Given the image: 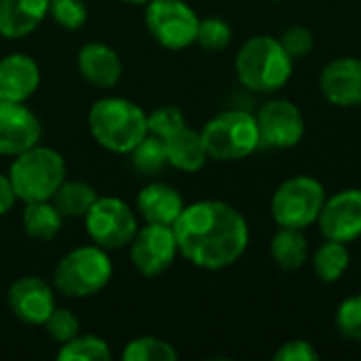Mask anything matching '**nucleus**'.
<instances>
[{
  "mask_svg": "<svg viewBox=\"0 0 361 361\" xmlns=\"http://www.w3.org/2000/svg\"><path fill=\"white\" fill-rule=\"evenodd\" d=\"M180 256L203 271L233 267L250 245L245 216L226 201L203 199L186 205L173 224Z\"/></svg>",
  "mask_w": 361,
  "mask_h": 361,
  "instance_id": "obj_1",
  "label": "nucleus"
},
{
  "mask_svg": "<svg viewBox=\"0 0 361 361\" xmlns=\"http://www.w3.org/2000/svg\"><path fill=\"white\" fill-rule=\"evenodd\" d=\"M93 140L114 154H129L148 135V114L127 97H102L87 114Z\"/></svg>",
  "mask_w": 361,
  "mask_h": 361,
  "instance_id": "obj_2",
  "label": "nucleus"
},
{
  "mask_svg": "<svg viewBox=\"0 0 361 361\" xmlns=\"http://www.w3.org/2000/svg\"><path fill=\"white\" fill-rule=\"evenodd\" d=\"M235 72L247 91L271 95L292 78L294 59L286 53L279 38L256 34L241 44L235 57Z\"/></svg>",
  "mask_w": 361,
  "mask_h": 361,
  "instance_id": "obj_3",
  "label": "nucleus"
},
{
  "mask_svg": "<svg viewBox=\"0 0 361 361\" xmlns=\"http://www.w3.org/2000/svg\"><path fill=\"white\" fill-rule=\"evenodd\" d=\"M13 159L8 180L17 201H49L66 180V161L55 148L36 144Z\"/></svg>",
  "mask_w": 361,
  "mask_h": 361,
  "instance_id": "obj_4",
  "label": "nucleus"
},
{
  "mask_svg": "<svg viewBox=\"0 0 361 361\" xmlns=\"http://www.w3.org/2000/svg\"><path fill=\"white\" fill-rule=\"evenodd\" d=\"M112 279L108 250L89 243L70 250L55 267L53 288L68 298H89L99 294Z\"/></svg>",
  "mask_w": 361,
  "mask_h": 361,
  "instance_id": "obj_5",
  "label": "nucleus"
},
{
  "mask_svg": "<svg viewBox=\"0 0 361 361\" xmlns=\"http://www.w3.org/2000/svg\"><path fill=\"white\" fill-rule=\"evenodd\" d=\"M201 137L209 159L220 163L247 159L262 146L256 114L245 110H224L216 114L201 129Z\"/></svg>",
  "mask_w": 361,
  "mask_h": 361,
  "instance_id": "obj_6",
  "label": "nucleus"
},
{
  "mask_svg": "<svg viewBox=\"0 0 361 361\" xmlns=\"http://www.w3.org/2000/svg\"><path fill=\"white\" fill-rule=\"evenodd\" d=\"M328 199L326 186L313 176H294L277 186L271 197V216L277 226L305 231L317 222Z\"/></svg>",
  "mask_w": 361,
  "mask_h": 361,
  "instance_id": "obj_7",
  "label": "nucleus"
},
{
  "mask_svg": "<svg viewBox=\"0 0 361 361\" xmlns=\"http://www.w3.org/2000/svg\"><path fill=\"white\" fill-rule=\"evenodd\" d=\"M201 17L186 0H150L144 4L148 34L169 51H182L197 42Z\"/></svg>",
  "mask_w": 361,
  "mask_h": 361,
  "instance_id": "obj_8",
  "label": "nucleus"
},
{
  "mask_svg": "<svg viewBox=\"0 0 361 361\" xmlns=\"http://www.w3.org/2000/svg\"><path fill=\"white\" fill-rule=\"evenodd\" d=\"M85 231L91 243L104 250L129 247L140 231L137 212L118 197H97L85 216Z\"/></svg>",
  "mask_w": 361,
  "mask_h": 361,
  "instance_id": "obj_9",
  "label": "nucleus"
},
{
  "mask_svg": "<svg viewBox=\"0 0 361 361\" xmlns=\"http://www.w3.org/2000/svg\"><path fill=\"white\" fill-rule=\"evenodd\" d=\"M178 256L176 233L173 226L167 224H144L129 243L131 264L146 279H154L169 271Z\"/></svg>",
  "mask_w": 361,
  "mask_h": 361,
  "instance_id": "obj_10",
  "label": "nucleus"
},
{
  "mask_svg": "<svg viewBox=\"0 0 361 361\" xmlns=\"http://www.w3.org/2000/svg\"><path fill=\"white\" fill-rule=\"evenodd\" d=\"M260 144L277 150L294 148L305 137V116L300 108L283 97L269 99L256 114Z\"/></svg>",
  "mask_w": 361,
  "mask_h": 361,
  "instance_id": "obj_11",
  "label": "nucleus"
},
{
  "mask_svg": "<svg viewBox=\"0 0 361 361\" xmlns=\"http://www.w3.org/2000/svg\"><path fill=\"white\" fill-rule=\"evenodd\" d=\"M324 239L353 243L361 237V188H345L326 199L317 218Z\"/></svg>",
  "mask_w": 361,
  "mask_h": 361,
  "instance_id": "obj_12",
  "label": "nucleus"
},
{
  "mask_svg": "<svg viewBox=\"0 0 361 361\" xmlns=\"http://www.w3.org/2000/svg\"><path fill=\"white\" fill-rule=\"evenodd\" d=\"M6 302L21 324L42 326L55 309V288L42 277L25 275L11 283Z\"/></svg>",
  "mask_w": 361,
  "mask_h": 361,
  "instance_id": "obj_13",
  "label": "nucleus"
},
{
  "mask_svg": "<svg viewBox=\"0 0 361 361\" xmlns=\"http://www.w3.org/2000/svg\"><path fill=\"white\" fill-rule=\"evenodd\" d=\"M42 125L25 102L0 99V157H17L40 144Z\"/></svg>",
  "mask_w": 361,
  "mask_h": 361,
  "instance_id": "obj_14",
  "label": "nucleus"
},
{
  "mask_svg": "<svg viewBox=\"0 0 361 361\" xmlns=\"http://www.w3.org/2000/svg\"><path fill=\"white\" fill-rule=\"evenodd\" d=\"M322 95L338 108L361 106V59L338 57L332 59L319 74Z\"/></svg>",
  "mask_w": 361,
  "mask_h": 361,
  "instance_id": "obj_15",
  "label": "nucleus"
},
{
  "mask_svg": "<svg viewBox=\"0 0 361 361\" xmlns=\"http://www.w3.org/2000/svg\"><path fill=\"white\" fill-rule=\"evenodd\" d=\"M76 68L78 74L97 89H112L123 76V61L118 53L99 40L80 47L76 55Z\"/></svg>",
  "mask_w": 361,
  "mask_h": 361,
  "instance_id": "obj_16",
  "label": "nucleus"
},
{
  "mask_svg": "<svg viewBox=\"0 0 361 361\" xmlns=\"http://www.w3.org/2000/svg\"><path fill=\"white\" fill-rule=\"evenodd\" d=\"M40 87V68L25 53H11L0 59V99L27 102Z\"/></svg>",
  "mask_w": 361,
  "mask_h": 361,
  "instance_id": "obj_17",
  "label": "nucleus"
},
{
  "mask_svg": "<svg viewBox=\"0 0 361 361\" xmlns=\"http://www.w3.org/2000/svg\"><path fill=\"white\" fill-rule=\"evenodd\" d=\"M184 207H186V203H184V197L180 195V190L165 182L146 184L137 192V199H135V212L146 224L173 226Z\"/></svg>",
  "mask_w": 361,
  "mask_h": 361,
  "instance_id": "obj_18",
  "label": "nucleus"
},
{
  "mask_svg": "<svg viewBox=\"0 0 361 361\" xmlns=\"http://www.w3.org/2000/svg\"><path fill=\"white\" fill-rule=\"evenodd\" d=\"M49 17V0H0V36H30Z\"/></svg>",
  "mask_w": 361,
  "mask_h": 361,
  "instance_id": "obj_19",
  "label": "nucleus"
},
{
  "mask_svg": "<svg viewBox=\"0 0 361 361\" xmlns=\"http://www.w3.org/2000/svg\"><path fill=\"white\" fill-rule=\"evenodd\" d=\"M163 142H165V148H167V163L178 171L197 173L209 161V154H207L205 142L201 137V131L184 127L178 133H173L171 137L163 140Z\"/></svg>",
  "mask_w": 361,
  "mask_h": 361,
  "instance_id": "obj_20",
  "label": "nucleus"
},
{
  "mask_svg": "<svg viewBox=\"0 0 361 361\" xmlns=\"http://www.w3.org/2000/svg\"><path fill=\"white\" fill-rule=\"evenodd\" d=\"M271 258L281 271L302 269L311 258V245L305 231L279 226L271 239Z\"/></svg>",
  "mask_w": 361,
  "mask_h": 361,
  "instance_id": "obj_21",
  "label": "nucleus"
},
{
  "mask_svg": "<svg viewBox=\"0 0 361 361\" xmlns=\"http://www.w3.org/2000/svg\"><path fill=\"white\" fill-rule=\"evenodd\" d=\"M63 214L55 207V203L49 201H32L25 203L21 214V224L27 237L36 241H49L55 239L63 226Z\"/></svg>",
  "mask_w": 361,
  "mask_h": 361,
  "instance_id": "obj_22",
  "label": "nucleus"
},
{
  "mask_svg": "<svg viewBox=\"0 0 361 361\" xmlns=\"http://www.w3.org/2000/svg\"><path fill=\"white\" fill-rule=\"evenodd\" d=\"M97 190L82 182V180H63L61 186L55 190L53 195V203L55 207L63 214V218H85L87 212L93 207V203L97 201Z\"/></svg>",
  "mask_w": 361,
  "mask_h": 361,
  "instance_id": "obj_23",
  "label": "nucleus"
},
{
  "mask_svg": "<svg viewBox=\"0 0 361 361\" xmlns=\"http://www.w3.org/2000/svg\"><path fill=\"white\" fill-rule=\"evenodd\" d=\"M313 271L324 283H336L343 279L351 264V254L347 243L326 239L315 252H313Z\"/></svg>",
  "mask_w": 361,
  "mask_h": 361,
  "instance_id": "obj_24",
  "label": "nucleus"
},
{
  "mask_svg": "<svg viewBox=\"0 0 361 361\" xmlns=\"http://www.w3.org/2000/svg\"><path fill=\"white\" fill-rule=\"evenodd\" d=\"M59 361H110V345L95 334H78L72 341L59 345Z\"/></svg>",
  "mask_w": 361,
  "mask_h": 361,
  "instance_id": "obj_25",
  "label": "nucleus"
},
{
  "mask_svg": "<svg viewBox=\"0 0 361 361\" xmlns=\"http://www.w3.org/2000/svg\"><path fill=\"white\" fill-rule=\"evenodd\" d=\"M129 159H131L133 169H137L144 176H157L169 165L165 142L150 133L129 152Z\"/></svg>",
  "mask_w": 361,
  "mask_h": 361,
  "instance_id": "obj_26",
  "label": "nucleus"
},
{
  "mask_svg": "<svg viewBox=\"0 0 361 361\" xmlns=\"http://www.w3.org/2000/svg\"><path fill=\"white\" fill-rule=\"evenodd\" d=\"M121 357L125 361H176L178 351L159 336H137L125 345Z\"/></svg>",
  "mask_w": 361,
  "mask_h": 361,
  "instance_id": "obj_27",
  "label": "nucleus"
},
{
  "mask_svg": "<svg viewBox=\"0 0 361 361\" xmlns=\"http://www.w3.org/2000/svg\"><path fill=\"white\" fill-rule=\"evenodd\" d=\"M233 40V27L222 17H205L199 21L197 42L205 51H224Z\"/></svg>",
  "mask_w": 361,
  "mask_h": 361,
  "instance_id": "obj_28",
  "label": "nucleus"
},
{
  "mask_svg": "<svg viewBox=\"0 0 361 361\" xmlns=\"http://www.w3.org/2000/svg\"><path fill=\"white\" fill-rule=\"evenodd\" d=\"M49 15L59 27L76 32L85 25L89 11L85 0H49Z\"/></svg>",
  "mask_w": 361,
  "mask_h": 361,
  "instance_id": "obj_29",
  "label": "nucleus"
},
{
  "mask_svg": "<svg viewBox=\"0 0 361 361\" xmlns=\"http://www.w3.org/2000/svg\"><path fill=\"white\" fill-rule=\"evenodd\" d=\"M184 127H186V118L178 106H161L148 114V133L154 137L167 140Z\"/></svg>",
  "mask_w": 361,
  "mask_h": 361,
  "instance_id": "obj_30",
  "label": "nucleus"
},
{
  "mask_svg": "<svg viewBox=\"0 0 361 361\" xmlns=\"http://www.w3.org/2000/svg\"><path fill=\"white\" fill-rule=\"evenodd\" d=\"M42 328L59 345H63V343H68V341H72L74 336L80 334V322H78V317L72 311L61 309V307H55L53 309V313L47 317V322L42 324Z\"/></svg>",
  "mask_w": 361,
  "mask_h": 361,
  "instance_id": "obj_31",
  "label": "nucleus"
},
{
  "mask_svg": "<svg viewBox=\"0 0 361 361\" xmlns=\"http://www.w3.org/2000/svg\"><path fill=\"white\" fill-rule=\"evenodd\" d=\"M336 330L347 341H361V294L341 302L336 311Z\"/></svg>",
  "mask_w": 361,
  "mask_h": 361,
  "instance_id": "obj_32",
  "label": "nucleus"
},
{
  "mask_svg": "<svg viewBox=\"0 0 361 361\" xmlns=\"http://www.w3.org/2000/svg\"><path fill=\"white\" fill-rule=\"evenodd\" d=\"M279 42H281V47L286 49V53H288L294 61L309 57L311 51L315 49L313 32H311L307 25H298V23L290 25V27L281 34Z\"/></svg>",
  "mask_w": 361,
  "mask_h": 361,
  "instance_id": "obj_33",
  "label": "nucleus"
},
{
  "mask_svg": "<svg viewBox=\"0 0 361 361\" xmlns=\"http://www.w3.org/2000/svg\"><path fill=\"white\" fill-rule=\"evenodd\" d=\"M275 361H317L319 360V351L315 349V345H311L309 341H302V338H294V341H288L283 343L275 355Z\"/></svg>",
  "mask_w": 361,
  "mask_h": 361,
  "instance_id": "obj_34",
  "label": "nucleus"
},
{
  "mask_svg": "<svg viewBox=\"0 0 361 361\" xmlns=\"http://www.w3.org/2000/svg\"><path fill=\"white\" fill-rule=\"evenodd\" d=\"M17 203V195L8 180V173H0V218L6 216Z\"/></svg>",
  "mask_w": 361,
  "mask_h": 361,
  "instance_id": "obj_35",
  "label": "nucleus"
},
{
  "mask_svg": "<svg viewBox=\"0 0 361 361\" xmlns=\"http://www.w3.org/2000/svg\"><path fill=\"white\" fill-rule=\"evenodd\" d=\"M123 2H127V4H135V6H144V4H148L150 0H123Z\"/></svg>",
  "mask_w": 361,
  "mask_h": 361,
  "instance_id": "obj_36",
  "label": "nucleus"
}]
</instances>
